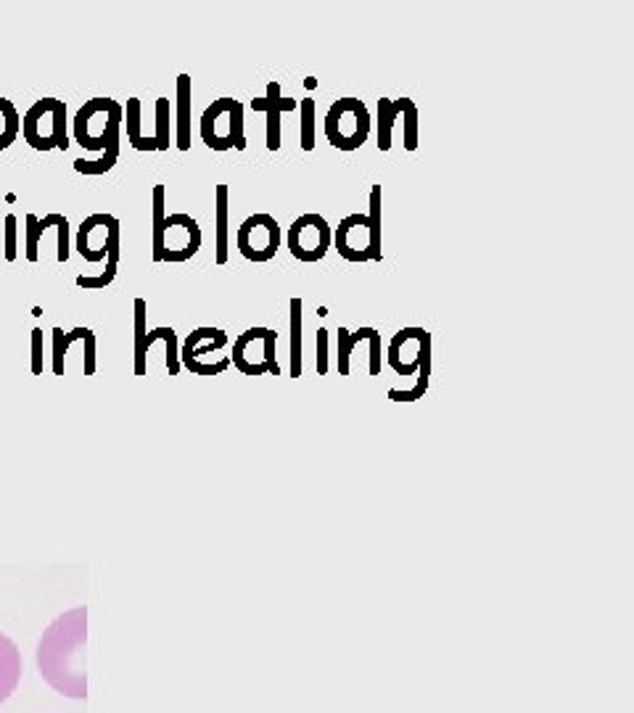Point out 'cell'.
I'll return each instance as SVG.
<instances>
[{"label": "cell", "instance_id": "obj_10", "mask_svg": "<svg viewBox=\"0 0 634 713\" xmlns=\"http://www.w3.org/2000/svg\"><path fill=\"white\" fill-rule=\"evenodd\" d=\"M74 249L80 251L82 257L98 265L104 262L111 267H119V249H122V236H119V220L114 214H90L80 222L77 228V238H74Z\"/></svg>", "mask_w": 634, "mask_h": 713}, {"label": "cell", "instance_id": "obj_28", "mask_svg": "<svg viewBox=\"0 0 634 713\" xmlns=\"http://www.w3.org/2000/svg\"><path fill=\"white\" fill-rule=\"evenodd\" d=\"M37 214H27L24 217V254H27V259L30 262H37L40 259V251H37V246H40V238H43V230H40V225H37Z\"/></svg>", "mask_w": 634, "mask_h": 713}, {"label": "cell", "instance_id": "obj_34", "mask_svg": "<svg viewBox=\"0 0 634 713\" xmlns=\"http://www.w3.org/2000/svg\"><path fill=\"white\" fill-rule=\"evenodd\" d=\"M43 368V331L35 328V331H32V373L43 375Z\"/></svg>", "mask_w": 634, "mask_h": 713}, {"label": "cell", "instance_id": "obj_18", "mask_svg": "<svg viewBox=\"0 0 634 713\" xmlns=\"http://www.w3.org/2000/svg\"><path fill=\"white\" fill-rule=\"evenodd\" d=\"M407 98H399V101H389V98H378V148L381 151H391V143H394V125L397 119L402 117V109H405Z\"/></svg>", "mask_w": 634, "mask_h": 713}, {"label": "cell", "instance_id": "obj_32", "mask_svg": "<svg viewBox=\"0 0 634 713\" xmlns=\"http://www.w3.org/2000/svg\"><path fill=\"white\" fill-rule=\"evenodd\" d=\"M56 230H59V251H56V259L59 262H67L72 249H69V220L64 214L56 212Z\"/></svg>", "mask_w": 634, "mask_h": 713}, {"label": "cell", "instance_id": "obj_5", "mask_svg": "<svg viewBox=\"0 0 634 713\" xmlns=\"http://www.w3.org/2000/svg\"><path fill=\"white\" fill-rule=\"evenodd\" d=\"M331 246L339 251L341 259L347 262H381V185H373L370 191L368 214L354 212L339 222L333 230Z\"/></svg>", "mask_w": 634, "mask_h": 713}, {"label": "cell", "instance_id": "obj_2", "mask_svg": "<svg viewBox=\"0 0 634 713\" xmlns=\"http://www.w3.org/2000/svg\"><path fill=\"white\" fill-rule=\"evenodd\" d=\"M122 117L125 109L122 103L111 98H90L85 106L77 109L72 122L74 140L88 151H101V159L85 162L77 159L74 170L80 175H106L117 164L119 143H122Z\"/></svg>", "mask_w": 634, "mask_h": 713}, {"label": "cell", "instance_id": "obj_19", "mask_svg": "<svg viewBox=\"0 0 634 713\" xmlns=\"http://www.w3.org/2000/svg\"><path fill=\"white\" fill-rule=\"evenodd\" d=\"M122 109H125L122 122H127V140H130V146H133L135 151H156L154 140L146 138L141 130V122H143L141 98H127V106H122Z\"/></svg>", "mask_w": 634, "mask_h": 713}, {"label": "cell", "instance_id": "obj_33", "mask_svg": "<svg viewBox=\"0 0 634 713\" xmlns=\"http://www.w3.org/2000/svg\"><path fill=\"white\" fill-rule=\"evenodd\" d=\"M328 360H331V354H328V331L320 328V331H317V349H315L317 375L328 373Z\"/></svg>", "mask_w": 634, "mask_h": 713}, {"label": "cell", "instance_id": "obj_4", "mask_svg": "<svg viewBox=\"0 0 634 713\" xmlns=\"http://www.w3.org/2000/svg\"><path fill=\"white\" fill-rule=\"evenodd\" d=\"M386 362L397 375H415L413 389H389L394 402H418L431 381V333L426 328H402L386 349Z\"/></svg>", "mask_w": 634, "mask_h": 713}, {"label": "cell", "instance_id": "obj_1", "mask_svg": "<svg viewBox=\"0 0 634 713\" xmlns=\"http://www.w3.org/2000/svg\"><path fill=\"white\" fill-rule=\"evenodd\" d=\"M88 611L72 608L53 621L37 645V669L53 690L72 700L88 698Z\"/></svg>", "mask_w": 634, "mask_h": 713}, {"label": "cell", "instance_id": "obj_6", "mask_svg": "<svg viewBox=\"0 0 634 713\" xmlns=\"http://www.w3.org/2000/svg\"><path fill=\"white\" fill-rule=\"evenodd\" d=\"M199 133L204 146L212 151H244L246 133H244V103L236 98H217L212 106L204 109L199 122Z\"/></svg>", "mask_w": 634, "mask_h": 713}, {"label": "cell", "instance_id": "obj_9", "mask_svg": "<svg viewBox=\"0 0 634 713\" xmlns=\"http://www.w3.org/2000/svg\"><path fill=\"white\" fill-rule=\"evenodd\" d=\"M275 349H278V333L273 328L254 325L233 341L230 365L244 375H281Z\"/></svg>", "mask_w": 634, "mask_h": 713}, {"label": "cell", "instance_id": "obj_30", "mask_svg": "<svg viewBox=\"0 0 634 713\" xmlns=\"http://www.w3.org/2000/svg\"><path fill=\"white\" fill-rule=\"evenodd\" d=\"M3 254H6L8 262H16V257H19V220H16V214H8L6 217V230H3Z\"/></svg>", "mask_w": 634, "mask_h": 713}, {"label": "cell", "instance_id": "obj_27", "mask_svg": "<svg viewBox=\"0 0 634 713\" xmlns=\"http://www.w3.org/2000/svg\"><path fill=\"white\" fill-rule=\"evenodd\" d=\"M299 117H302V135H299V146L304 151H315V138H317V109L312 98H302L299 101Z\"/></svg>", "mask_w": 634, "mask_h": 713}, {"label": "cell", "instance_id": "obj_31", "mask_svg": "<svg viewBox=\"0 0 634 713\" xmlns=\"http://www.w3.org/2000/svg\"><path fill=\"white\" fill-rule=\"evenodd\" d=\"M117 278V267L106 265L104 272L98 275H80L77 278V288H85V291H104L106 286H111V280Z\"/></svg>", "mask_w": 634, "mask_h": 713}, {"label": "cell", "instance_id": "obj_15", "mask_svg": "<svg viewBox=\"0 0 634 713\" xmlns=\"http://www.w3.org/2000/svg\"><path fill=\"white\" fill-rule=\"evenodd\" d=\"M22 682V653L11 637L0 632V706L6 703Z\"/></svg>", "mask_w": 634, "mask_h": 713}, {"label": "cell", "instance_id": "obj_8", "mask_svg": "<svg viewBox=\"0 0 634 713\" xmlns=\"http://www.w3.org/2000/svg\"><path fill=\"white\" fill-rule=\"evenodd\" d=\"M325 138L339 151H357L370 135V111L360 98H339L323 122Z\"/></svg>", "mask_w": 634, "mask_h": 713}, {"label": "cell", "instance_id": "obj_16", "mask_svg": "<svg viewBox=\"0 0 634 713\" xmlns=\"http://www.w3.org/2000/svg\"><path fill=\"white\" fill-rule=\"evenodd\" d=\"M175 146L180 151L191 148V74H180L175 85Z\"/></svg>", "mask_w": 634, "mask_h": 713}, {"label": "cell", "instance_id": "obj_11", "mask_svg": "<svg viewBox=\"0 0 634 713\" xmlns=\"http://www.w3.org/2000/svg\"><path fill=\"white\" fill-rule=\"evenodd\" d=\"M228 344V333L222 328H196L188 333V339L180 346V368H185L191 375H220L230 368V357L212 360L214 352H220Z\"/></svg>", "mask_w": 634, "mask_h": 713}, {"label": "cell", "instance_id": "obj_25", "mask_svg": "<svg viewBox=\"0 0 634 713\" xmlns=\"http://www.w3.org/2000/svg\"><path fill=\"white\" fill-rule=\"evenodd\" d=\"M88 328H72V331H64V328H53V354H51V368L53 375H64V360H67L69 346L77 339H82V333Z\"/></svg>", "mask_w": 634, "mask_h": 713}, {"label": "cell", "instance_id": "obj_12", "mask_svg": "<svg viewBox=\"0 0 634 713\" xmlns=\"http://www.w3.org/2000/svg\"><path fill=\"white\" fill-rule=\"evenodd\" d=\"M333 228L328 225L323 214H302L291 222V228L286 233V243L291 257L299 262H320L325 259L328 249H331Z\"/></svg>", "mask_w": 634, "mask_h": 713}, {"label": "cell", "instance_id": "obj_24", "mask_svg": "<svg viewBox=\"0 0 634 713\" xmlns=\"http://www.w3.org/2000/svg\"><path fill=\"white\" fill-rule=\"evenodd\" d=\"M22 133V117L8 98H0V151H6L11 143H16Z\"/></svg>", "mask_w": 634, "mask_h": 713}, {"label": "cell", "instance_id": "obj_20", "mask_svg": "<svg viewBox=\"0 0 634 713\" xmlns=\"http://www.w3.org/2000/svg\"><path fill=\"white\" fill-rule=\"evenodd\" d=\"M288 315H291V323H288V328H291V365H288V375L291 378H299L302 375V309L304 302L299 299V296H294L291 302H288Z\"/></svg>", "mask_w": 634, "mask_h": 713}, {"label": "cell", "instance_id": "obj_3", "mask_svg": "<svg viewBox=\"0 0 634 713\" xmlns=\"http://www.w3.org/2000/svg\"><path fill=\"white\" fill-rule=\"evenodd\" d=\"M167 188L154 185V230H151V257L154 262L180 265L196 257L201 249V228L191 214H167Z\"/></svg>", "mask_w": 634, "mask_h": 713}, {"label": "cell", "instance_id": "obj_17", "mask_svg": "<svg viewBox=\"0 0 634 713\" xmlns=\"http://www.w3.org/2000/svg\"><path fill=\"white\" fill-rule=\"evenodd\" d=\"M214 199H217V209H214V222H217V236H214V259H217V265H225L230 257V238H228L230 191H228V185H217V188H214Z\"/></svg>", "mask_w": 634, "mask_h": 713}, {"label": "cell", "instance_id": "obj_29", "mask_svg": "<svg viewBox=\"0 0 634 713\" xmlns=\"http://www.w3.org/2000/svg\"><path fill=\"white\" fill-rule=\"evenodd\" d=\"M402 122H405V135H402V143H405L407 151H415V148H418V106H415L410 98H407L405 111H402Z\"/></svg>", "mask_w": 634, "mask_h": 713}, {"label": "cell", "instance_id": "obj_22", "mask_svg": "<svg viewBox=\"0 0 634 713\" xmlns=\"http://www.w3.org/2000/svg\"><path fill=\"white\" fill-rule=\"evenodd\" d=\"M376 328H360V331H347V328H339V375H349L352 373V352L354 346L360 341H368L376 336Z\"/></svg>", "mask_w": 634, "mask_h": 713}, {"label": "cell", "instance_id": "obj_13", "mask_svg": "<svg viewBox=\"0 0 634 713\" xmlns=\"http://www.w3.org/2000/svg\"><path fill=\"white\" fill-rule=\"evenodd\" d=\"M236 246L249 262H270L281 249V225L273 214H251L238 228Z\"/></svg>", "mask_w": 634, "mask_h": 713}, {"label": "cell", "instance_id": "obj_26", "mask_svg": "<svg viewBox=\"0 0 634 713\" xmlns=\"http://www.w3.org/2000/svg\"><path fill=\"white\" fill-rule=\"evenodd\" d=\"M154 140H156V151H167L172 143V109H170V98H156L154 106Z\"/></svg>", "mask_w": 634, "mask_h": 713}, {"label": "cell", "instance_id": "obj_23", "mask_svg": "<svg viewBox=\"0 0 634 713\" xmlns=\"http://www.w3.org/2000/svg\"><path fill=\"white\" fill-rule=\"evenodd\" d=\"M159 339H162L164 344H167V357H164V365H167L170 375H177V373H180V344H177L175 328H170V325H162V328H154V331H148L146 352L151 349V344H154V341H159Z\"/></svg>", "mask_w": 634, "mask_h": 713}, {"label": "cell", "instance_id": "obj_14", "mask_svg": "<svg viewBox=\"0 0 634 713\" xmlns=\"http://www.w3.org/2000/svg\"><path fill=\"white\" fill-rule=\"evenodd\" d=\"M299 101L296 98L281 96V82H267L265 98H254L251 101V111H265L267 114V151H278L283 146L281 140V117L283 111H296Z\"/></svg>", "mask_w": 634, "mask_h": 713}, {"label": "cell", "instance_id": "obj_7", "mask_svg": "<svg viewBox=\"0 0 634 713\" xmlns=\"http://www.w3.org/2000/svg\"><path fill=\"white\" fill-rule=\"evenodd\" d=\"M19 135L35 151H53V148L67 151V103L59 98L35 101L22 117V133Z\"/></svg>", "mask_w": 634, "mask_h": 713}, {"label": "cell", "instance_id": "obj_21", "mask_svg": "<svg viewBox=\"0 0 634 713\" xmlns=\"http://www.w3.org/2000/svg\"><path fill=\"white\" fill-rule=\"evenodd\" d=\"M133 309H135V375H146L148 373V365H146L148 302L146 299H135Z\"/></svg>", "mask_w": 634, "mask_h": 713}]
</instances>
